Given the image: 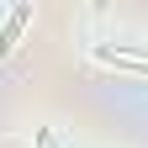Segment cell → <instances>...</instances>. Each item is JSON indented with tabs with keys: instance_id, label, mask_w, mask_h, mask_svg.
Masks as SVG:
<instances>
[{
	"instance_id": "obj_2",
	"label": "cell",
	"mask_w": 148,
	"mask_h": 148,
	"mask_svg": "<svg viewBox=\"0 0 148 148\" xmlns=\"http://www.w3.org/2000/svg\"><path fill=\"white\" fill-rule=\"evenodd\" d=\"M27 21H32V5H16L11 16H5V27H0V58L21 42V32H27Z\"/></svg>"
},
{
	"instance_id": "obj_3",
	"label": "cell",
	"mask_w": 148,
	"mask_h": 148,
	"mask_svg": "<svg viewBox=\"0 0 148 148\" xmlns=\"http://www.w3.org/2000/svg\"><path fill=\"white\" fill-rule=\"evenodd\" d=\"M37 148H58V143H53V138H48V132H37Z\"/></svg>"
},
{
	"instance_id": "obj_1",
	"label": "cell",
	"mask_w": 148,
	"mask_h": 148,
	"mask_svg": "<svg viewBox=\"0 0 148 148\" xmlns=\"http://www.w3.org/2000/svg\"><path fill=\"white\" fill-rule=\"evenodd\" d=\"M95 58H101V64H122V69H138V74H148V53L127 48V42H116V48H111V42H101V48H95Z\"/></svg>"
}]
</instances>
